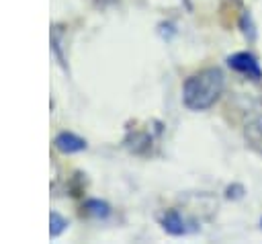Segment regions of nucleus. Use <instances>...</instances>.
<instances>
[{"label":"nucleus","mask_w":262,"mask_h":244,"mask_svg":"<svg viewBox=\"0 0 262 244\" xmlns=\"http://www.w3.org/2000/svg\"><path fill=\"white\" fill-rule=\"evenodd\" d=\"M223 92V74L217 68H205L184 80L182 100L192 111H205Z\"/></svg>","instance_id":"f257e3e1"},{"label":"nucleus","mask_w":262,"mask_h":244,"mask_svg":"<svg viewBox=\"0 0 262 244\" xmlns=\"http://www.w3.org/2000/svg\"><path fill=\"white\" fill-rule=\"evenodd\" d=\"M229 68H233L235 72L248 76V78H254V80H260L262 78V70L256 62V57L248 51H239V53H233L229 59H227Z\"/></svg>","instance_id":"f03ea898"},{"label":"nucleus","mask_w":262,"mask_h":244,"mask_svg":"<svg viewBox=\"0 0 262 244\" xmlns=\"http://www.w3.org/2000/svg\"><path fill=\"white\" fill-rule=\"evenodd\" d=\"M55 146H57L61 152L72 154V152L84 150V148H86V141L80 139V137H76L74 133H59V135L55 137Z\"/></svg>","instance_id":"7ed1b4c3"},{"label":"nucleus","mask_w":262,"mask_h":244,"mask_svg":"<svg viewBox=\"0 0 262 244\" xmlns=\"http://www.w3.org/2000/svg\"><path fill=\"white\" fill-rule=\"evenodd\" d=\"M164 223V230L170 232L172 236H180V234H186V226H184V219L178 211H168L162 219Z\"/></svg>","instance_id":"20e7f679"},{"label":"nucleus","mask_w":262,"mask_h":244,"mask_svg":"<svg viewBox=\"0 0 262 244\" xmlns=\"http://www.w3.org/2000/svg\"><path fill=\"white\" fill-rule=\"evenodd\" d=\"M246 137L252 141V146L260 148L262 150V115L252 119L248 125H246Z\"/></svg>","instance_id":"39448f33"},{"label":"nucleus","mask_w":262,"mask_h":244,"mask_svg":"<svg viewBox=\"0 0 262 244\" xmlns=\"http://www.w3.org/2000/svg\"><path fill=\"white\" fill-rule=\"evenodd\" d=\"M49 221H51V238H57L63 230H66V226H68V221L59 215V213H51V217H49Z\"/></svg>","instance_id":"423d86ee"},{"label":"nucleus","mask_w":262,"mask_h":244,"mask_svg":"<svg viewBox=\"0 0 262 244\" xmlns=\"http://www.w3.org/2000/svg\"><path fill=\"white\" fill-rule=\"evenodd\" d=\"M88 207H92L90 211H92L94 215H106V213H108V207H106L104 203H100V201H90Z\"/></svg>","instance_id":"0eeeda50"},{"label":"nucleus","mask_w":262,"mask_h":244,"mask_svg":"<svg viewBox=\"0 0 262 244\" xmlns=\"http://www.w3.org/2000/svg\"><path fill=\"white\" fill-rule=\"evenodd\" d=\"M260 223H262V221H260Z\"/></svg>","instance_id":"6e6552de"}]
</instances>
